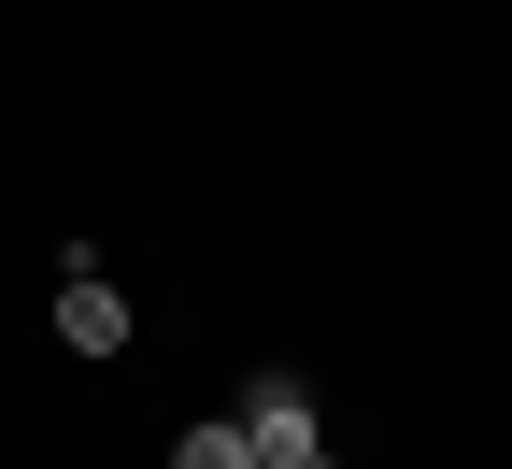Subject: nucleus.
<instances>
[{
	"mask_svg": "<svg viewBox=\"0 0 512 469\" xmlns=\"http://www.w3.org/2000/svg\"><path fill=\"white\" fill-rule=\"evenodd\" d=\"M228 427H242L256 455H271V469H285V455H313V384H299V370H256Z\"/></svg>",
	"mask_w": 512,
	"mask_h": 469,
	"instance_id": "f257e3e1",
	"label": "nucleus"
},
{
	"mask_svg": "<svg viewBox=\"0 0 512 469\" xmlns=\"http://www.w3.org/2000/svg\"><path fill=\"white\" fill-rule=\"evenodd\" d=\"M57 342L72 356H128V299L86 271V256H72V285H57Z\"/></svg>",
	"mask_w": 512,
	"mask_h": 469,
	"instance_id": "f03ea898",
	"label": "nucleus"
},
{
	"mask_svg": "<svg viewBox=\"0 0 512 469\" xmlns=\"http://www.w3.org/2000/svg\"><path fill=\"white\" fill-rule=\"evenodd\" d=\"M171 469H271V455H256V441L214 413V427H185V441H171Z\"/></svg>",
	"mask_w": 512,
	"mask_h": 469,
	"instance_id": "7ed1b4c3",
	"label": "nucleus"
},
{
	"mask_svg": "<svg viewBox=\"0 0 512 469\" xmlns=\"http://www.w3.org/2000/svg\"><path fill=\"white\" fill-rule=\"evenodd\" d=\"M285 469H342V455H328V441H313V455H285Z\"/></svg>",
	"mask_w": 512,
	"mask_h": 469,
	"instance_id": "20e7f679",
	"label": "nucleus"
}]
</instances>
